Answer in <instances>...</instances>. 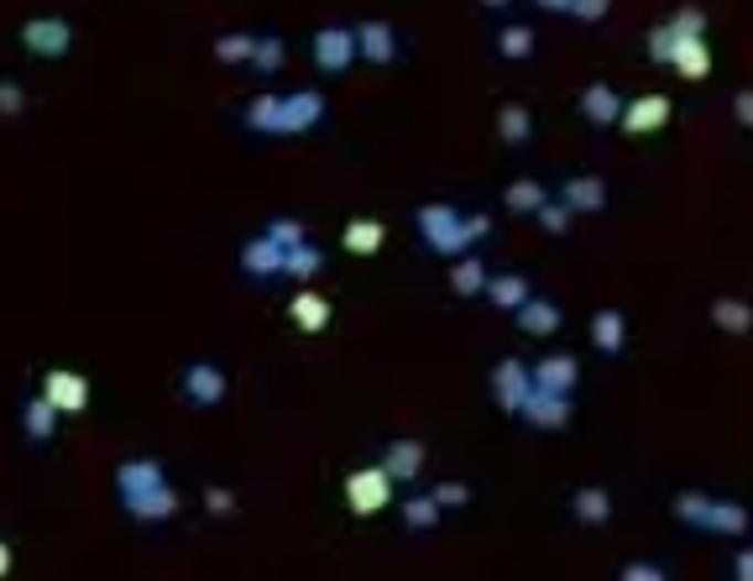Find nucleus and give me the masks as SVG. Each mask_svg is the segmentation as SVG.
I'll return each mask as SVG.
<instances>
[{
    "label": "nucleus",
    "mask_w": 753,
    "mask_h": 581,
    "mask_svg": "<svg viewBox=\"0 0 753 581\" xmlns=\"http://www.w3.org/2000/svg\"><path fill=\"white\" fill-rule=\"evenodd\" d=\"M116 493L126 503V514L137 524H162L179 514V487L168 482L162 462L152 456H137V462H120L116 466Z\"/></svg>",
    "instance_id": "1"
},
{
    "label": "nucleus",
    "mask_w": 753,
    "mask_h": 581,
    "mask_svg": "<svg viewBox=\"0 0 753 581\" xmlns=\"http://www.w3.org/2000/svg\"><path fill=\"white\" fill-rule=\"evenodd\" d=\"M414 225L439 257H466L476 241L492 236V215H460L456 204H418Z\"/></svg>",
    "instance_id": "2"
},
{
    "label": "nucleus",
    "mask_w": 753,
    "mask_h": 581,
    "mask_svg": "<svg viewBox=\"0 0 753 581\" xmlns=\"http://www.w3.org/2000/svg\"><path fill=\"white\" fill-rule=\"evenodd\" d=\"M675 519H686L691 529H712V535H743L749 529V508L722 498H701V493H680L675 498Z\"/></svg>",
    "instance_id": "3"
},
{
    "label": "nucleus",
    "mask_w": 753,
    "mask_h": 581,
    "mask_svg": "<svg viewBox=\"0 0 753 581\" xmlns=\"http://www.w3.org/2000/svg\"><path fill=\"white\" fill-rule=\"evenodd\" d=\"M225 393H231V378H225L220 361H189V367H183L179 399L189 403V409H215Z\"/></svg>",
    "instance_id": "4"
},
{
    "label": "nucleus",
    "mask_w": 753,
    "mask_h": 581,
    "mask_svg": "<svg viewBox=\"0 0 753 581\" xmlns=\"http://www.w3.org/2000/svg\"><path fill=\"white\" fill-rule=\"evenodd\" d=\"M309 53H315V68L325 80H340V74L357 63V32H351V27H319L315 42H309Z\"/></svg>",
    "instance_id": "5"
},
{
    "label": "nucleus",
    "mask_w": 753,
    "mask_h": 581,
    "mask_svg": "<svg viewBox=\"0 0 753 581\" xmlns=\"http://www.w3.org/2000/svg\"><path fill=\"white\" fill-rule=\"evenodd\" d=\"M346 503H351L357 519H367V514H376V508H388V503H393V482H388V472H382V466H357V472L346 477Z\"/></svg>",
    "instance_id": "6"
},
{
    "label": "nucleus",
    "mask_w": 753,
    "mask_h": 581,
    "mask_svg": "<svg viewBox=\"0 0 753 581\" xmlns=\"http://www.w3.org/2000/svg\"><path fill=\"white\" fill-rule=\"evenodd\" d=\"M21 47H26L32 59H63V53L74 47V27L63 17H32L21 27Z\"/></svg>",
    "instance_id": "7"
},
{
    "label": "nucleus",
    "mask_w": 753,
    "mask_h": 581,
    "mask_svg": "<svg viewBox=\"0 0 753 581\" xmlns=\"http://www.w3.org/2000/svg\"><path fill=\"white\" fill-rule=\"evenodd\" d=\"M529 382H534V393H550V399H571L575 382H581V361L571 351H555V357H544L529 367Z\"/></svg>",
    "instance_id": "8"
},
{
    "label": "nucleus",
    "mask_w": 753,
    "mask_h": 581,
    "mask_svg": "<svg viewBox=\"0 0 753 581\" xmlns=\"http://www.w3.org/2000/svg\"><path fill=\"white\" fill-rule=\"evenodd\" d=\"M319 120H325V95H319V89L278 95V137H294V131H315Z\"/></svg>",
    "instance_id": "9"
},
{
    "label": "nucleus",
    "mask_w": 753,
    "mask_h": 581,
    "mask_svg": "<svg viewBox=\"0 0 753 581\" xmlns=\"http://www.w3.org/2000/svg\"><path fill=\"white\" fill-rule=\"evenodd\" d=\"M534 393V382H529V367L513 357H502L492 367V403L502 409V414H518L523 409V399Z\"/></svg>",
    "instance_id": "10"
},
{
    "label": "nucleus",
    "mask_w": 753,
    "mask_h": 581,
    "mask_svg": "<svg viewBox=\"0 0 753 581\" xmlns=\"http://www.w3.org/2000/svg\"><path fill=\"white\" fill-rule=\"evenodd\" d=\"M424 462H429V451H424V441H414V435H397V441L382 445V472H388V482H414L418 472H424Z\"/></svg>",
    "instance_id": "11"
},
{
    "label": "nucleus",
    "mask_w": 753,
    "mask_h": 581,
    "mask_svg": "<svg viewBox=\"0 0 753 581\" xmlns=\"http://www.w3.org/2000/svg\"><path fill=\"white\" fill-rule=\"evenodd\" d=\"M42 399L53 403L59 414H79V409H89V378L59 367V372H47V382H42Z\"/></svg>",
    "instance_id": "12"
},
{
    "label": "nucleus",
    "mask_w": 753,
    "mask_h": 581,
    "mask_svg": "<svg viewBox=\"0 0 753 581\" xmlns=\"http://www.w3.org/2000/svg\"><path fill=\"white\" fill-rule=\"evenodd\" d=\"M560 204L571 215H602L607 210V183L596 179V173H575V179L560 183Z\"/></svg>",
    "instance_id": "13"
},
{
    "label": "nucleus",
    "mask_w": 753,
    "mask_h": 581,
    "mask_svg": "<svg viewBox=\"0 0 753 581\" xmlns=\"http://www.w3.org/2000/svg\"><path fill=\"white\" fill-rule=\"evenodd\" d=\"M665 120H670V101H665V95H638V101H628L617 110V126L634 131V137H649Z\"/></svg>",
    "instance_id": "14"
},
{
    "label": "nucleus",
    "mask_w": 753,
    "mask_h": 581,
    "mask_svg": "<svg viewBox=\"0 0 753 581\" xmlns=\"http://www.w3.org/2000/svg\"><path fill=\"white\" fill-rule=\"evenodd\" d=\"M357 32V59H367V63H393L397 59V32L388 27V21H361V27H351Z\"/></svg>",
    "instance_id": "15"
},
{
    "label": "nucleus",
    "mask_w": 753,
    "mask_h": 581,
    "mask_svg": "<svg viewBox=\"0 0 753 581\" xmlns=\"http://www.w3.org/2000/svg\"><path fill=\"white\" fill-rule=\"evenodd\" d=\"M283 257H288L283 246H273L267 236H252L241 246V273H246V278H262V283L283 278Z\"/></svg>",
    "instance_id": "16"
},
{
    "label": "nucleus",
    "mask_w": 753,
    "mask_h": 581,
    "mask_svg": "<svg viewBox=\"0 0 753 581\" xmlns=\"http://www.w3.org/2000/svg\"><path fill=\"white\" fill-rule=\"evenodd\" d=\"M513 315H518V330H523V336H555L560 320H565V315H560V304H550L544 294L523 299V304L513 309Z\"/></svg>",
    "instance_id": "17"
},
{
    "label": "nucleus",
    "mask_w": 753,
    "mask_h": 581,
    "mask_svg": "<svg viewBox=\"0 0 753 581\" xmlns=\"http://www.w3.org/2000/svg\"><path fill=\"white\" fill-rule=\"evenodd\" d=\"M481 299L492 304V309H508V315H513L523 299H534V283L523 278V273H497V278H487Z\"/></svg>",
    "instance_id": "18"
},
{
    "label": "nucleus",
    "mask_w": 753,
    "mask_h": 581,
    "mask_svg": "<svg viewBox=\"0 0 753 581\" xmlns=\"http://www.w3.org/2000/svg\"><path fill=\"white\" fill-rule=\"evenodd\" d=\"M518 414H523V420L534 424V430H565V424H571V399H550V393H529Z\"/></svg>",
    "instance_id": "19"
},
{
    "label": "nucleus",
    "mask_w": 753,
    "mask_h": 581,
    "mask_svg": "<svg viewBox=\"0 0 753 581\" xmlns=\"http://www.w3.org/2000/svg\"><path fill=\"white\" fill-rule=\"evenodd\" d=\"M670 68L686 74V80H707V74H712V47H707V38H675Z\"/></svg>",
    "instance_id": "20"
},
{
    "label": "nucleus",
    "mask_w": 753,
    "mask_h": 581,
    "mask_svg": "<svg viewBox=\"0 0 753 581\" xmlns=\"http://www.w3.org/2000/svg\"><path fill=\"white\" fill-rule=\"evenodd\" d=\"M628 341V320H623V309H596L592 315V346L602 357H617Z\"/></svg>",
    "instance_id": "21"
},
{
    "label": "nucleus",
    "mask_w": 753,
    "mask_h": 581,
    "mask_svg": "<svg viewBox=\"0 0 753 581\" xmlns=\"http://www.w3.org/2000/svg\"><path fill=\"white\" fill-rule=\"evenodd\" d=\"M288 315H294L298 330H309V336H319V330L330 325V299H325V294H309V288H298L294 304H288Z\"/></svg>",
    "instance_id": "22"
},
{
    "label": "nucleus",
    "mask_w": 753,
    "mask_h": 581,
    "mask_svg": "<svg viewBox=\"0 0 753 581\" xmlns=\"http://www.w3.org/2000/svg\"><path fill=\"white\" fill-rule=\"evenodd\" d=\"M21 430H26V441H32V445L53 441V435H59V409L42 399V393H38V399H26V409H21Z\"/></svg>",
    "instance_id": "23"
},
{
    "label": "nucleus",
    "mask_w": 753,
    "mask_h": 581,
    "mask_svg": "<svg viewBox=\"0 0 753 581\" xmlns=\"http://www.w3.org/2000/svg\"><path fill=\"white\" fill-rule=\"evenodd\" d=\"M617 110H623V95H617L613 84H592L581 95V116L592 120V126H617Z\"/></svg>",
    "instance_id": "24"
},
{
    "label": "nucleus",
    "mask_w": 753,
    "mask_h": 581,
    "mask_svg": "<svg viewBox=\"0 0 753 581\" xmlns=\"http://www.w3.org/2000/svg\"><path fill=\"white\" fill-rule=\"evenodd\" d=\"M487 278H492V273L481 267V257H476V252H466V257L450 262V288H456L460 299H481Z\"/></svg>",
    "instance_id": "25"
},
{
    "label": "nucleus",
    "mask_w": 753,
    "mask_h": 581,
    "mask_svg": "<svg viewBox=\"0 0 753 581\" xmlns=\"http://www.w3.org/2000/svg\"><path fill=\"white\" fill-rule=\"evenodd\" d=\"M382 241H388V225L372 221V215H361V221L346 225V252H357V257H372V252H382Z\"/></svg>",
    "instance_id": "26"
},
{
    "label": "nucleus",
    "mask_w": 753,
    "mask_h": 581,
    "mask_svg": "<svg viewBox=\"0 0 753 581\" xmlns=\"http://www.w3.org/2000/svg\"><path fill=\"white\" fill-rule=\"evenodd\" d=\"M544 200H550V189H544L539 179H513L508 189H502V204H508L513 215H534Z\"/></svg>",
    "instance_id": "27"
},
{
    "label": "nucleus",
    "mask_w": 753,
    "mask_h": 581,
    "mask_svg": "<svg viewBox=\"0 0 753 581\" xmlns=\"http://www.w3.org/2000/svg\"><path fill=\"white\" fill-rule=\"evenodd\" d=\"M497 137L508 141V147H523V141L534 137V116H529L518 101L502 105V110H497Z\"/></svg>",
    "instance_id": "28"
},
{
    "label": "nucleus",
    "mask_w": 753,
    "mask_h": 581,
    "mask_svg": "<svg viewBox=\"0 0 753 581\" xmlns=\"http://www.w3.org/2000/svg\"><path fill=\"white\" fill-rule=\"evenodd\" d=\"M571 508H575V519L581 524H607L613 519V498H607V487H581L571 498Z\"/></svg>",
    "instance_id": "29"
},
{
    "label": "nucleus",
    "mask_w": 753,
    "mask_h": 581,
    "mask_svg": "<svg viewBox=\"0 0 753 581\" xmlns=\"http://www.w3.org/2000/svg\"><path fill=\"white\" fill-rule=\"evenodd\" d=\"M534 27H502L497 32V59H508V63H523V59H534Z\"/></svg>",
    "instance_id": "30"
},
{
    "label": "nucleus",
    "mask_w": 753,
    "mask_h": 581,
    "mask_svg": "<svg viewBox=\"0 0 753 581\" xmlns=\"http://www.w3.org/2000/svg\"><path fill=\"white\" fill-rule=\"evenodd\" d=\"M325 267V252H319L315 241H304V246H294L288 257H283V278H298V283H309Z\"/></svg>",
    "instance_id": "31"
},
{
    "label": "nucleus",
    "mask_w": 753,
    "mask_h": 581,
    "mask_svg": "<svg viewBox=\"0 0 753 581\" xmlns=\"http://www.w3.org/2000/svg\"><path fill=\"white\" fill-rule=\"evenodd\" d=\"M712 325H717V330H728V336H749L753 309L743 299H717L712 304Z\"/></svg>",
    "instance_id": "32"
},
{
    "label": "nucleus",
    "mask_w": 753,
    "mask_h": 581,
    "mask_svg": "<svg viewBox=\"0 0 753 581\" xmlns=\"http://www.w3.org/2000/svg\"><path fill=\"white\" fill-rule=\"evenodd\" d=\"M283 59H288V42L273 38V32L257 38V47H252V68H257V80H273V74L283 68Z\"/></svg>",
    "instance_id": "33"
},
{
    "label": "nucleus",
    "mask_w": 753,
    "mask_h": 581,
    "mask_svg": "<svg viewBox=\"0 0 753 581\" xmlns=\"http://www.w3.org/2000/svg\"><path fill=\"white\" fill-rule=\"evenodd\" d=\"M246 126L262 131V137H278V95H257L246 105Z\"/></svg>",
    "instance_id": "34"
},
{
    "label": "nucleus",
    "mask_w": 753,
    "mask_h": 581,
    "mask_svg": "<svg viewBox=\"0 0 753 581\" xmlns=\"http://www.w3.org/2000/svg\"><path fill=\"white\" fill-rule=\"evenodd\" d=\"M252 47H257L252 32H225V38H215V59L220 63H252Z\"/></svg>",
    "instance_id": "35"
},
{
    "label": "nucleus",
    "mask_w": 753,
    "mask_h": 581,
    "mask_svg": "<svg viewBox=\"0 0 753 581\" xmlns=\"http://www.w3.org/2000/svg\"><path fill=\"white\" fill-rule=\"evenodd\" d=\"M262 236L273 241V246H283V252H294V246H304V241H309V231H304V221L278 215V221H267V231H262Z\"/></svg>",
    "instance_id": "36"
},
{
    "label": "nucleus",
    "mask_w": 753,
    "mask_h": 581,
    "mask_svg": "<svg viewBox=\"0 0 753 581\" xmlns=\"http://www.w3.org/2000/svg\"><path fill=\"white\" fill-rule=\"evenodd\" d=\"M403 524H409V529H435L439 524L435 498H429V493H414V498L403 503Z\"/></svg>",
    "instance_id": "37"
},
{
    "label": "nucleus",
    "mask_w": 753,
    "mask_h": 581,
    "mask_svg": "<svg viewBox=\"0 0 753 581\" xmlns=\"http://www.w3.org/2000/svg\"><path fill=\"white\" fill-rule=\"evenodd\" d=\"M665 27H670L675 38H707V11H701V6H680Z\"/></svg>",
    "instance_id": "38"
},
{
    "label": "nucleus",
    "mask_w": 753,
    "mask_h": 581,
    "mask_svg": "<svg viewBox=\"0 0 753 581\" xmlns=\"http://www.w3.org/2000/svg\"><path fill=\"white\" fill-rule=\"evenodd\" d=\"M534 221L544 225L550 236H565V231H571V221H575V215H571V210H565V204H560V200H544V204H539V210H534Z\"/></svg>",
    "instance_id": "39"
},
{
    "label": "nucleus",
    "mask_w": 753,
    "mask_h": 581,
    "mask_svg": "<svg viewBox=\"0 0 753 581\" xmlns=\"http://www.w3.org/2000/svg\"><path fill=\"white\" fill-rule=\"evenodd\" d=\"M429 498H435V508L445 514V508H466V503H471V487H466V482H435Z\"/></svg>",
    "instance_id": "40"
},
{
    "label": "nucleus",
    "mask_w": 753,
    "mask_h": 581,
    "mask_svg": "<svg viewBox=\"0 0 753 581\" xmlns=\"http://www.w3.org/2000/svg\"><path fill=\"white\" fill-rule=\"evenodd\" d=\"M26 110V89L17 80H0V116H21Z\"/></svg>",
    "instance_id": "41"
},
{
    "label": "nucleus",
    "mask_w": 753,
    "mask_h": 581,
    "mask_svg": "<svg viewBox=\"0 0 753 581\" xmlns=\"http://www.w3.org/2000/svg\"><path fill=\"white\" fill-rule=\"evenodd\" d=\"M649 59H655V63H670L675 59V32H670V27H655V32H649Z\"/></svg>",
    "instance_id": "42"
},
{
    "label": "nucleus",
    "mask_w": 753,
    "mask_h": 581,
    "mask_svg": "<svg viewBox=\"0 0 753 581\" xmlns=\"http://www.w3.org/2000/svg\"><path fill=\"white\" fill-rule=\"evenodd\" d=\"M617 581H670V577H665L655 561H628L623 571H617Z\"/></svg>",
    "instance_id": "43"
},
{
    "label": "nucleus",
    "mask_w": 753,
    "mask_h": 581,
    "mask_svg": "<svg viewBox=\"0 0 753 581\" xmlns=\"http://www.w3.org/2000/svg\"><path fill=\"white\" fill-rule=\"evenodd\" d=\"M204 508L225 519V514H236V493H231V487H210V493H204Z\"/></svg>",
    "instance_id": "44"
},
{
    "label": "nucleus",
    "mask_w": 753,
    "mask_h": 581,
    "mask_svg": "<svg viewBox=\"0 0 753 581\" xmlns=\"http://www.w3.org/2000/svg\"><path fill=\"white\" fill-rule=\"evenodd\" d=\"M613 11V0H571V17L575 21H602Z\"/></svg>",
    "instance_id": "45"
},
{
    "label": "nucleus",
    "mask_w": 753,
    "mask_h": 581,
    "mask_svg": "<svg viewBox=\"0 0 753 581\" xmlns=\"http://www.w3.org/2000/svg\"><path fill=\"white\" fill-rule=\"evenodd\" d=\"M733 116H738V126H753V101L749 95H738L733 101Z\"/></svg>",
    "instance_id": "46"
},
{
    "label": "nucleus",
    "mask_w": 753,
    "mask_h": 581,
    "mask_svg": "<svg viewBox=\"0 0 753 581\" xmlns=\"http://www.w3.org/2000/svg\"><path fill=\"white\" fill-rule=\"evenodd\" d=\"M539 11H550V17H571V0H534Z\"/></svg>",
    "instance_id": "47"
},
{
    "label": "nucleus",
    "mask_w": 753,
    "mask_h": 581,
    "mask_svg": "<svg viewBox=\"0 0 753 581\" xmlns=\"http://www.w3.org/2000/svg\"><path fill=\"white\" fill-rule=\"evenodd\" d=\"M733 577H738V581H749V577H753V561H749V550H738V561H733Z\"/></svg>",
    "instance_id": "48"
},
{
    "label": "nucleus",
    "mask_w": 753,
    "mask_h": 581,
    "mask_svg": "<svg viewBox=\"0 0 753 581\" xmlns=\"http://www.w3.org/2000/svg\"><path fill=\"white\" fill-rule=\"evenodd\" d=\"M11 571V550H6V540H0V577Z\"/></svg>",
    "instance_id": "49"
},
{
    "label": "nucleus",
    "mask_w": 753,
    "mask_h": 581,
    "mask_svg": "<svg viewBox=\"0 0 753 581\" xmlns=\"http://www.w3.org/2000/svg\"><path fill=\"white\" fill-rule=\"evenodd\" d=\"M481 6H487V11H508L513 0H481Z\"/></svg>",
    "instance_id": "50"
}]
</instances>
